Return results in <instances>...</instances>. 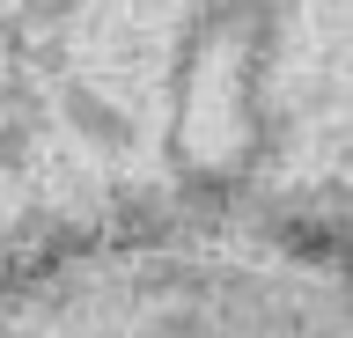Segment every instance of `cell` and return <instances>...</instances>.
Returning <instances> with one entry per match:
<instances>
[{"label": "cell", "mask_w": 353, "mask_h": 338, "mask_svg": "<svg viewBox=\"0 0 353 338\" xmlns=\"http://www.w3.org/2000/svg\"><path fill=\"white\" fill-rule=\"evenodd\" d=\"M0 338H353V257L258 235H162L66 265Z\"/></svg>", "instance_id": "1"}]
</instances>
